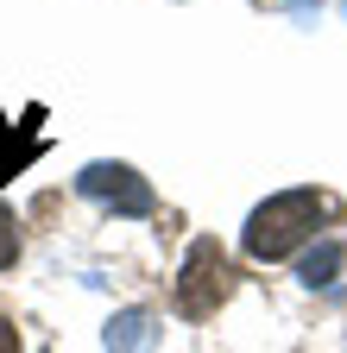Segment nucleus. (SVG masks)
Segmentation results:
<instances>
[{
  "label": "nucleus",
  "instance_id": "obj_1",
  "mask_svg": "<svg viewBox=\"0 0 347 353\" xmlns=\"http://www.w3.org/2000/svg\"><path fill=\"white\" fill-rule=\"evenodd\" d=\"M322 214H328V202L316 190H284L272 202H259L252 221H246V252L272 265V259H284V252H297L303 240H310L322 228Z\"/></svg>",
  "mask_w": 347,
  "mask_h": 353
},
{
  "label": "nucleus",
  "instance_id": "obj_2",
  "mask_svg": "<svg viewBox=\"0 0 347 353\" xmlns=\"http://www.w3.org/2000/svg\"><path fill=\"white\" fill-rule=\"evenodd\" d=\"M228 290H234L228 252L215 246V240H196L190 259H184V272H177V309H184L190 322H202V316H215V309L228 303Z\"/></svg>",
  "mask_w": 347,
  "mask_h": 353
},
{
  "label": "nucleus",
  "instance_id": "obj_3",
  "mask_svg": "<svg viewBox=\"0 0 347 353\" xmlns=\"http://www.w3.org/2000/svg\"><path fill=\"white\" fill-rule=\"evenodd\" d=\"M76 190L89 196V202H108L114 214H152L158 208V196H152V183L133 170V164H82V176H76Z\"/></svg>",
  "mask_w": 347,
  "mask_h": 353
},
{
  "label": "nucleus",
  "instance_id": "obj_4",
  "mask_svg": "<svg viewBox=\"0 0 347 353\" xmlns=\"http://www.w3.org/2000/svg\"><path fill=\"white\" fill-rule=\"evenodd\" d=\"M101 341H108V353H152L158 347V316L152 309H120Z\"/></svg>",
  "mask_w": 347,
  "mask_h": 353
},
{
  "label": "nucleus",
  "instance_id": "obj_5",
  "mask_svg": "<svg viewBox=\"0 0 347 353\" xmlns=\"http://www.w3.org/2000/svg\"><path fill=\"white\" fill-rule=\"evenodd\" d=\"M335 272H341V240H322L310 259H303V284H310V290H328Z\"/></svg>",
  "mask_w": 347,
  "mask_h": 353
},
{
  "label": "nucleus",
  "instance_id": "obj_6",
  "mask_svg": "<svg viewBox=\"0 0 347 353\" xmlns=\"http://www.w3.org/2000/svg\"><path fill=\"white\" fill-rule=\"evenodd\" d=\"M13 259H19V228H13V214L0 208V272H7Z\"/></svg>",
  "mask_w": 347,
  "mask_h": 353
},
{
  "label": "nucleus",
  "instance_id": "obj_7",
  "mask_svg": "<svg viewBox=\"0 0 347 353\" xmlns=\"http://www.w3.org/2000/svg\"><path fill=\"white\" fill-rule=\"evenodd\" d=\"M0 353H19V334H13V322L0 316Z\"/></svg>",
  "mask_w": 347,
  "mask_h": 353
},
{
  "label": "nucleus",
  "instance_id": "obj_8",
  "mask_svg": "<svg viewBox=\"0 0 347 353\" xmlns=\"http://www.w3.org/2000/svg\"><path fill=\"white\" fill-rule=\"evenodd\" d=\"M341 13H347V0H341Z\"/></svg>",
  "mask_w": 347,
  "mask_h": 353
}]
</instances>
